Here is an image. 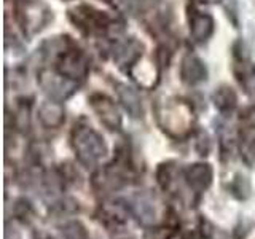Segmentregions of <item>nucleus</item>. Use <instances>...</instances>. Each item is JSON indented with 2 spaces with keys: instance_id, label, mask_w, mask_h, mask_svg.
<instances>
[{
  "instance_id": "f257e3e1",
  "label": "nucleus",
  "mask_w": 255,
  "mask_h": 239,
  "mask_svg": "<svg viewBox=\"0 0 255 239\" xmlns=\"http://www.w3.org/2000/svg\"><path fill=\"white\" fill-rule=\"evenodd\" d=\"M72 147L83 166L98 164L107 155V143L102 135L88 124H78L72 131Z\"/></svg>"
},
{
  "instance_id": "f03ea898",
  "label": "nucleus",
  "mask_w": 255,
  "mask_h": 239,
  "mask_svg": "<svg viewBox=\"0 0 255 239\" xmlns=\"http://www.w3.org/2000/svg\"><path fill=\"white\" fill-rule=\"evenodd\" d=\"M193 112L188 104L183 101H172V104H164L158 110V120L161 121L163 129L169 134L180 135L190 129V124L193 121Z\"/></svg>"
},
{
  "instance_id": "7ed1b4c3",
  "label": "nucleus",
  "mask_w": 255,
  "mask_h": 239,
  "mask_svg": "<svg viewBox=\"0 0 255 239\" xmlns=\"http://www.w3.org/2000/svg\"><path fill=\"white\" fill-rule=\"evenodd\" d=\"M70 19L75 24V27L82 29L86 34H102L110 26L107 14L88 5L74 8L70 11Z\"/></svg>"
},
{
  "instance_id": "20e7f679",
  "label": "nucleus",
  "mask_w": 255,
  "mask_h": 239,
  "mask_svg": "<svg viewBox=\"0 0 255 239\" xmlns=\"http://www.w3.org/2000/svg\"><path fill=\"white\" fill-rule=\"evenodd\" d=\"M38 83L42 86V90L50 96L53 101L62 102L77 91V82L64 77L62 74H53L50 70L40 72Z\"/></svg>"
},
{
  "instance_id": "39448f33",
  "label": "nucleus",
  "mask_w": 255,
  "mask_h": 239,
  "mask_svg": "<svg viewBox=\"0 0 255 239\" xmlns=\"http://www.w3.org/2000/svg\"><path fill=\"white\" fill-rule=\"evenodd\" d=\"M56 69L64 77L77 82V80L85 78L88 72V62L85 59V56L77 50H66V51L62 50L59 53Z\"/></svg>"
},
{
  "instance_id": "423d86ee",
  "label": "nucleus",
  "mask_w": 255,
  "mask_h": 239,
  "mask_svg": "<svg viewBox=\"0 0 255 239\" xmlns=\"http://www.w3.org/2000/svg\"><path fill=\"white\" fill-rule=\"evenodd\" d=\"M90 104L104 126L112 131L122 127V115H120L118 107L106 94H93L90 98Z\"/></svg>"
},
{
  "instance_id": "0eeeda50",
  "label": "nucleus",
  "mask_w": 255,
  "mask_h": 239,
  "mask_svg": "<svg viewBox=\"0 0 255 239\" xmlns=\"http://www.w3.org/2000/svg\"><path fill=\"white\" fill-rule=\"evenodd\" d=\"M183 179H185L187 185L201 193V191H206L211 187L212 179H214V169L211 164L207 163H195L185 167L183 171Z\"/></svg>"
},
{
  "instance_id": "6e6552de",
  "label": "nucleus",
  "mask_w": 255,
  "mask_h": 239,
  "mask_svg": "<svg viewBox=\"0 0 255 239\" xmlns=\"http://www.w3.org/2000/svg\"><path fill=\"white\" fill-rule=\"evenodd\" d=\"M126 207L132 217L143 227H151L156 220V207L147 196H134L132 199H125Z\"/></svg>"
},
{
  "instance_id": "1a4fd4ad",
  "label": "nucleus",
  "mask_w": 255,
  "mask_h": 239,
  "mask_svg": "<svg viewBox=\"0 0 255 239\" xmlns=\"http://www.w3.org/2000/svg\"><path fill=\"white\" fill-rule=\"evenodd\" d=\"M188 22H190V35L196 43H204L206 40H209L215 26L214 18L211 14L191 10L188 16Z\"/></svg>"
},
{
  "instance_id": "9d476101",
  "label": "nucleus",
  "mask_w": 255,
  "mask_h": 239,
  "mask_svg": "<svg viewBox=\"0 0 255 239\" xmlns=\"http://www.w3.org/2000/svg\"><path fill=\"white\" fill-rule=\"evenodd\" d=\"M233 70L238 83L241 85L244 93L255 101V66L244 56H239L235 61Z\"/></svg>"
},
{
  "instance_id": "9b49d317",
  "label": "nucleus",
  "mask_w": 255,
  "mask_h": 239,
  "mask_svg": "<svg viewBox=\"0 0 255 239\" xmlns=\"http://www.w3.org/2000/svg\"><path fill=\"white\" fill-rule=\"evenodd\" d=\"M207 70L204 62L195 54H187L180 62V78L187 85H198L206 80Z\"/></svg>"
},
{
  "instance_id": "f8f14e48",
  "label": "nucleus",
  "mask_w": 255,
  "mask_h": 239,
  "mask_svg": "<svg viewBox=\"0 0 255 239\" xmlns=\"http://www.w3.org/2000/svg\"><path fill=\"white\" fill-rule=\"evenodd\" d=\"M38 118L40 123L45 127H50V129H56L59 127L64 121H66V112L64 107L58 101H46L43 102L38 109Z\"/></svg>"
},
{
  "instance_id": "ddd939ff",
  "label": "nucleus",
  "mask_w": 255,
  "mask_h": 239,
  "mask_svg": "<svg viewBox=\"0 0 255 239\" xmlns=\"http://www.w3.org/2000/svg\"><path fill=\"white\" fill-rule=\"evenodd\" d=\"M140 56H142V43L134 38H129L115 48L114 59L122 67H132L140 59Z\"/></svg>"
},
{
  "instance_id": "4468645a",
  "label": "nucleus",
  "mask_w": 255,
  "mask_h": 239,
  "mask_svg": "<svg viewBox=\"0 0 255 239\" xmlns=\"http://www.w3.org/2000/svg\"><path fill=\"white\" fill-rule=\"evenodd\" d=\"M117 94H118L120 102H122V106L132 118L142 117V102H140L139 94L135 93L132 88H129L128 85H123V83H118Z\"/></svg>"
},
{
  "instance_id": "2eb2a0df",
  "label": "nucleus",
  "mask_w": 255,
  "mask_h": 239,
  "mask_svg": "<svg viewBox=\"0 0 255 239\" xmlns=\"http://www.w3.org/2000/svg\"><path fill=\"white\" fill-rule=\"evenodd\" d=\"M239 153H241L243 161L249 166H255V127L249 126L244 127L239 132Z\"/></svg>"
},
{
  "instance_id": "dca6fc26",
  "label": "nucleus",
  "mask_w": 255,
  "mask_h": 239,
  "mask_svg": "<svg viewBox=\"0 0 255 239\" xmlns=\"http://www.w3.org/2000/svg\"><path fill=\"white\" fill-rule=\"evenodd\" d=\"M212 99H214V106L217 107L222 114L233 112L238 104V98H236L235 91L228 86H220L219 90L214 93Z\"/></svg>"
},
{
  "instance_id": "f3484780",
  "label": "nucleus",
  "mask_w": 255,
  "mask_h": 239,
  "mask_svg": "<svg viewBox=\"0 0 255 239\" xmlns=\"http://www.w3.org/2000/svg\"><path fill=\"white\" fill-rule=\"evenodd\" d=\"M230 191L236 199L244 201V199L251 196V183L244 175H236L235 180L231 182V185H230Z\"/></svg>"
},
{
  "instance_id": "a211bd4d",
  "label": "nucleus",
  "mask_w": 255,
  "mask_h": 239,
  "mask_svg": "<svg viewBox=\"0 0 255 239\" xmlns=\"http://www.w3.org/2000/svg\"><path fill=\"white\" fill-rule=\"evenodd\" d=\"M62 236L66 239H90L86 228L80 222H69L62 227Z\"/></svg>"
},
{
  "instance_id": "6ab92c4d",
  "label": "nucleus",
  "mask_w": 255,
  "mask_h": 239,
  "mask_svg": "<svg viewBox=\"0 0 255 239\" xmlns=\"http://www.w3.org/2000/svg\"><path fill=\"white\" fill-rule=\"evenodd\" d=\"M14 215L16 219H19L21 222H29L32 217H34V207L27 201V199H18L14 204Z\"/></svg>"
},
{
  "instance_id": "aec40b11",
  "label": "nucleus",
  "mask_w": 255,
  "mask_h": 239,
  "mask_svg": "<svg viewBox=\"0 0 255 239\" xmlns=\"http://www.w3.org/2000/svg\"><path fill=\"white\" fill-rule=\"evenodd\" d=\"M29 109L27 107H19L14 115V124L19 131H27L29 129Z\"/></svg>"
},
{
  "instance_id": "412c9836",
  "label": "nucleus",
  "mask_w": 255,
  "mask_h": 239,
  "mask_svg": "<svg viewBox=\"0 0 255 239\" xmlns=\"http://www.w3.org/2000/svg\"><path fill=\"white\" fill-rule=\"evenodd\" d=\"M182 239H209V238L201 230H190L187 233H183Z\"/></svg>"
},
{
  "instance_id": "4be33fe9",
  "label": "nucleus",
  "mask_w": 255,
  "mask_h": 239,
  "mask_svg": "<svg viewBox=\"0 0 255 239\" xmlns=\"http://www.w3.org/2000/svg\"><path fill=\"white\" fill-rule=\"evenodd\" d=\"M207 2H219V0H207Z\"/></svg>"
}]
</instances>
